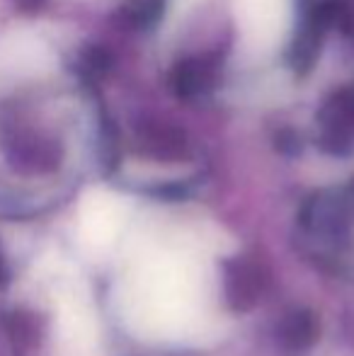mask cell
Listing matches in <instances>:
<instances>
[{
	"label": "cell",
	"mask_w": 354,
	"mask_h": 356,
	"mask_svg": "<svg viewBox=\"0 0 354 356\" xmlns=\"http://www.w3.org/2000/svg\"><path fill=\"white\" fill-rule=\"evenodd\" d=\"M328 29L354 37V0H316Z\"/></svg>",
	"instance_id": "cell-5"
},
{
	"label": "cell",
	"mask_w": 354,
	"mask_h": 356,
	"mask_svg": "<svg viewBox=\"0 0 354 356\" xmlns=\"http://www.w3.org/2000/svg\"><path fill=\"white\" fill-rule=\"evenodd\" d=\"M318 143L325 153L347 155L354 148V90L332 92L318 112Z\"/></svg>",
	"instance_id": "cell-1"
},
{
	"label": "cell",
	"mask_w": 354,
	"mask_h": 356,
	"mask_svg": "<svg viewBox=\"0 0 354 356\" xmlns=\"http://www.w3.org/2000/svg\"><path fill=\"white\" fill-rule=\"evenodd\" d=\"M267 289V274L260 262L250 257H231L223 262V296L238 313L260 303Z\"/></svg>",
	"instance_id": "cell-2"
},
{
	"label": "cell",
	"mask_w": 354,
	"mask_h": 356,
	"mask_svg": "<svg viewBox=\"0 0 354 356\" xmlns=\"http://www.w3.org/2000/svg\"><path fill=\"white\" fill-rule=\"evenodd\" d=\"M218 71H221L218 56L184 58L170 75L172 88L182 97H199V95H207L209 90H214V85L218 83Z\"/></svg>",
	"instance_id": "cell-3"
},
{
	"label": "cell",
	"mask_w": 354,
	"mask_h": 356,
	"mask_svg": "<svg viewBox=\"0 0 354 356\" xmlns=\"http://www.w3.org/2000/svg\"><path fill=\"white\" fill-rule=\"evenodd\" d=\"M10 272H8V262H5V254L3 250H0V286H5V282H8Z\"/></svg>",
	"instance_id": "cell-6"
},
{
	"label": "cell",
	"mask_w": 354,
	"mask_h": 356,
	"mask_svg": "<svg viewBox=\"0 0 354 356\" xmlns=\"http://www.w3.org/2000/svg\"><path fill=\"white\" fill-rule=\"evenodd\" d=\"M277 332L284 347L291 352H301L316 342L318 323L308 310H291V313H287V318H282Z\"/></svg>",
	"instance_id": "cell-4"
}]
</instances>
